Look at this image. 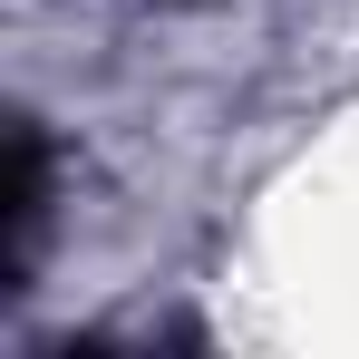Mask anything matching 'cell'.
<instances>
[{"label":"cell","mask_w":359,"mask_h":359,"mask_svg":"<svg viewBox=\"0 0 359 359\" xmlns=\"http://www.w3.org/2000/svg\"><path fill=\"white\" fill-rule=\"evenodd\" d=\"M0 224H10V252H0V272H10V292H20V272H29V243L49 224V136L20 117L10 126V204H0Z\"/></svg>","instance_id":"obj_1"}]
</instances>
